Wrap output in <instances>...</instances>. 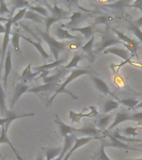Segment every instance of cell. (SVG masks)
I'll return each mask as SVG.
<instances>
[{"instance_id": "6da1fadb", "label": "cell", "mask_w": 142, "mask_h": 160, "mask_svg": "<svg viewBox=\"0 0 142 160\" xmlns=\"http://www.w3.org/2000/svg\"><path fill=\"white\" fill-rule=\"evenodd\" d=\"M89 67H90V66H85V68H74V69L71 70L70 76H69V77L65 80V82H63V83H61V84L57 88V89L55 91V93L53 94L52 97L50 98V100L48 101L46 106H47V107H50V105L52 104L53 101L55 100L56 96H57L59 93H62V92L67 93V94H69L70 96H71V98H74V99H78L77 96H75V94H73L72 92H70V91H69V90L66 89L65 88H66V86H67L70 82H72L73 80H75L76 78L80 77V76H82V75L87 74V73H90V70Z\"/></svg>"}, {"instance_id": "7a4b0ae2", "label": "cell", "mask_w": 142, "mask_h": 160, "mask_svg": "<svg viewBox=\"0 0 142 160\" xmlns=\"http://www.w3.org/2000/svg\"><path fill=\"white\" fill-rule=\"evenodd\" d=\"M37 31L39 32L40 36L42 37V38L45 40L46 43L49 45V47L50 48V51L54 55L55 61L60 59V52H64L66 48L68 47V45L70 42H60L55 39V38H53L52 36H50V33H48L46 32H43L41 30L37 29Z\"/></svg>"}, {"instance_id": "3957f363", "label": "cell", "mask_w": 142, "mask_h": 160, "mask_svg": "<svg viewBox=\"0 0 142 160\" xmlns=\"http://www.w3.org/2000/svg\"><path fill=\"white\" fill-rule=\"evenodd\" d=\"M115 44H123L122 41H120L108 28L102 34V38L100 42L95 46V49L94 51L95 53H100L104 52L105 49L109 48V47Z\"/></svg>"}, {"instance_id": "277c9868", "label": "cell", "mask_w": 142, "mask_h": 160, "mask_svg": "<svg viewBox=\"0 0 142 160\" xmlns=\"http://www.w3.org/2000/svg\"><path fill=\"white\" fill-rule=\"evenodd\" d=\"M90 17V14H88V13H84L82 12H74L72 16L69 17V18H70V22L65 24H61V26L69 28V29L74 28H78L80 23L85 22V20H87Z\"/></svg>"}, {"instance_id": "5b68a950", "label": "cell", "mask_w": 142, "mask_h": 160, "mask_svg": "<svg viewBox=\"0 0 142 160\" xmlns=\"http://www.w3.org/2000/svg\"><path fill=\"white\" fill-rule=\"evenodd\" d=\"M106 136L109 137V142H105V146L106 147H110V148H120V149H125V150H135V151H140L139 148H136L135 147L130 146L127 143L121 142L120 140L116 139L115 138L112 136V134L110 133H107Z\"/></svg>"}, {"instance_id": "8992f818", "label": "cell", "mask_w": 142, "mask_h": 160, "mask_svg": "<svg viewBox=\"0 0 142 160\" xmlns=\"http://www.w3.org/2000/svg\"><path fill=\"white\" fill-rule=\"evenodd\" d=\"M13 18V17H12ZM12 18H10L9 21L5 23V32L4 37H3V46H2V53H1V63L0 65L2 66L3 62V59H4L5 54H7V48L8 45L9 43L10 40V32H11V27H12Z\"/></svg>"}, {"instance_id": "52a82bcc", "label": "cell", "mask_w": 142, "mask_h": 160, "mask_svg": "<svg viewBox=\"0 0 142 160\" xmlns=\"http://www.w3.org/2000/svg\"><path fill=\"white\" fill-rule=\"evenodd\" d=\"M76 132H79V133H81L83 135H85L87 137L95 138L96 139H99V138L101 139V138H100L99 136L100 135V133H102L101 131L97 129L96 127L95 126V124H93V123H89L87 125H85L81 128H77Z\"/></svg>"}, {"instance_id": "ba28073f", "label": "cell", "mask_w": 142, "mask_h": 160, "mask_svg": "<svg viewBox=\"0 0 142 160\" xmlns=\"http://www.w3.org/2000/svg\"><path fill=\"white\" fill-rule=\"evenodd\" d=\"M94 42H95V36H93L90 40H88V42L81 47L83 53L86 54V57H87L88 60H89V62L90 63H93V62H95V52H94V50H93Z\"/></svg>"}, {"instance_id": "9c48e42d", "label": "cell", "mask_w": 142, "mask_h": 160, "mask_svg": "<svg viewBox=\"0 0 142 160\" xmlns=\"http://www.w3.org/2000/svg\"><path fill=\"white\" fill-rule=\"evenodd\" d=\"M70 31L72 32H80L84 35L85 39H89L90 40L93 36H95V33L98 32L99 30L96 29L95 27V25H88L85 27H78V28H70Z\"/></svg>"}, {"instance_id": "30bf717a", "label": "cell", "mask_w": 142, "mask_h": 160, "mask_svg": "<svg viewBox=\"0 0 142 160\" xmlns=\"http://www.w3.org/2000/svg\"><path fill=\"white\" fill-rule=\"evenodd\" d=\"M59 86H60L59 82L45 83L44 85H39V86H36V87L30 88L28 92H33V93H39V92H50V91H53V90L55 91Z\"/></svg>"}, {"instance_id": "8fae6325", "label": "cell", "mask_w": 142, "mask_h": 160, "mask_svg": "<svg viewBox=\"0 0 142 160\" xmlns=\"http://www.w3.org/2000/svg\"><path fill=\"white\" fill-rule=\"evenodd\" d=\"M54 33L59 39H76V40H81V38L78 37V36H74V35L70 34V32H68L67 30H65L63 28L61 24L57 25L55 28L54 29Z\"/></svg>"}, {"instance_id": "7c38bea8", "label": "cell", "mask_w": 142, "mask_h": 160, "mask_svg": "<svg viewBox=\"0 0 142 160\" xmlns=\"http://www.w3.org/2000/svg\"><path fill=\"white\" fill-rule=\"evenodd\" d=\"M75 139H76V138L74 134L69 135L67 137L65 138V144H64V147H63V150L60 155L57 158H55V160H63L64 159V158L66 155L67 152H69L70 151V149L72 148L73 146H74V143L75 142Z\"/></svg>"}, {"instance_id": "4fadbf2b", "label": "cell", "mask_w": 142, "mask_h": 160, "mask_svg": "<svg viewBox=\"0 0 142 160\" xmlns=\"http://www.w3.org/2000/svg\"><path fill=\"white\" fill-rule=\"evenodd\" d=\"M104 53L105 54H108V53H111V54L116 55L118 57L121 58L122 59L127 60L130 58V51L127 49H124V48H120L117 47H111L107 49H105L104 51Z\"/></svg>"}, {"instance_id": "5bb4252c", "label": "cell", "mask_w": 142, "mask_h": 160, "mask_svg": "<svg viewBox=\"0 0 142 160\" xmlns=\"http://www.w3.org/2000/svg\"><path fill=\"white\" fill-rule=\"evenodd\" d=\"M93 139H96V138H91V137H84V138H76V139H75V145L73 146V148L70 149V152L66 153V155H65L63 160L70 159V158L71 157V155H72V153L75 152V150H77L78 148H80V147H82L83 145L86 144V143H88V142H90V141Z\"/></svg>"}, {"instance_id": "9a60e30c", "label": "cell", "mask_w": 142, "mask_h": 160, "mask_svg": "<svg viewBox=\"0 0 142 160\" xmlns=\"http://www.w3.org/2000/svg\"><path fill=\"white\" fill-rule=\"evenodd\" d=\"M30 88L27 84H25L24 82H19L16 85L14 90V93H13V97L12 102H11V108H13L15 103L19 99V98L22 96L24 92H28Z\"/></svg>"}, {"instance_id": "2e32d148", "label": "cell", "mask_w": 142, "mask_h": 160, "mask_svg": "<svg viewBox=\"0 0 142 160\" xmlns=\"http://www.w3.org/2000/svg\"><path fill=\"white\" fill-rule=\"evenodd\" d=\"M55 122L59 125V127H60V133L62 135L63 137L65 138L69 136V135L73 134V132H76V130L77 128H73L70 125L65 124V122H63L59 118L57 114H55Z\"/></svg>"}, {"instance_id": "e0dca14e", "label": "cell", "mask_w": 142, "mask_h": 160, "mask_svg": "<svg viewBox=\"0 0 142 160\" xmlns=\"http://www.w3.org/2000/svg\"><path fill=\"white\" fill-rule=\"evenodd\" d=\"M13 68V62H12V52H11V50L8 49L7 51V54H6V58H5V72H4V78H3V86H4V88L6 89L7 88L8 85V75L10 74V72L12 71Z\"/></svg>"}, {"instance_id": "ac0fdd59", "label": "cell", "mask_w": 142, "mask_h": 160, "mask_svg": "<svg viewBox=\"0 0 142 160\" xmlns=\"http://www.w3.org/2000/svg\"><path fill=\"white\" fill-rule=\"evenodd\" d=\"M1 68H2V66L0 65V73H1ZM8 113L9 112L6 106V95H5L3 87L1 84V79H0V115L2 118H5L7 115H8Z\"/></svg>"}, {"instance_id": "d6986e66", "label": "cell", "mask_w": 142, "mask_h": 160, "mask_svg": "<svg viewBox=\"0 0 142 160\" xmlns=\"http://www.w3.org/2000/svg\"><path fill=\"white\" fill-rule=\"evenodd\" d=\"M91 78H92L93 82L95 83V87L97 88V89L100 92H101L102 93H104L105 95L111 94V92H110V88H109V86H108L107 83L102 78L96 77V76H92Z\"/></svg>"}, {"instance_id": "ffe728a7", "label": "cell", "mask_w": 142, "mask_h": 160, "mask_svg": "<svg viewBox=\"0 0 142 160\" xmlns=\"http://www.w3.org/2000/svg\"><path fill=\"white\" fill-rule=\"evenodd\" d=\"M68 59L67 57L62 58L61 59H59L57 61H54V62H50V63H47V64H44L42 66H39V67H34V70H35L36 72L37 71H39V72H42V71H45V70H48L50 71V69H52V68H55L56 67H60L65 62H66Z\"/></svg>"}, {"instance_id": "44dd1931", "label": "cell", "mask_w": 142, "mask_h": 160, "mask_svg": "<svg viewBox=\"0 0 142 160\" xmlns=\"http://www.w3.org/2000/svg\"><path fill=\"white\" fill-rule=\"evenodd\" d=\"M83 58H87L86 55H85L83 52H75V55L73 56L72 59L70 60V62L68 63L66 66H62L61 68L65 70H69L70 68H79L78 67V63L80 61L83 59Z\"/></svg>"}, {"instance_id": "7402d4cb", "label": "cell", "mask_w": 142, "mask_h": 160, "mask_svg": "<svg viewBox=\"0 0 142 160\" xmlns=\"http://www.w3.org/2000/svg\"><path fill=\"white\" fill-rule=\"evenodd\" d=\"M41 149L45 152L46 160H53L57 158L63 150V147L56 148H42Z\"/></svg>"}, {"instance_id": "603a6c76", "label": "cell", "mask_w": 142, "mask_h": 160, "mask_svg": "<svg viewBox=\"0 0 142 160\" xmlns=\"http://www.w3.org/2000/svg\"><path fill=\"white\" fill-rule=\"evenodd\" d=\"M45 3L46 4L47 8L50 9V11L52 13V16H55V17H58L62 18V19H65V18H68V13L69 12L67 11H65L62 8H60L57 6L56 2H55V5L54 6H50L47 2H45Z\"/></svg>"}, {"instance_id": "cb8c5ba5", "label": "cell", "mask_w": 142, "mask_h": 160, "mask_svg": "<svg viewBox=\"0 0 142 160\" xmlns=\"http://www.w3.org/2000/svg\"><path fill=\"white\" fill-rule=\"evenodd\" d=\"M113 32H115L117 38L120 41H122L123 42H125V43H127V44L130 45L131 47H133L135 49V51H137L138 48H139V44H138V42L135 41V40L132 39V38H130L128 36H126L125 34H124L123 32H120V31H118V30L115 29V28H113Z\"/></svg>"}, {"instance_id": "d4e9b609", "label": "cell", "mask_w": 142, "mask_h": 160, "mask_svg": "<svg viewBox=\"0 0 142 160\" xmlns=\"http://www.w3.org/2000/svg\"><path fill=\"white\" fill-rule=\"evenodd\" d=\"M130 113L125 112V111H120V112H118L116 113V116H115V118L114 120L113 123L110 126V128H108V130L113 129L114 128L116 127L118 124H120L121 122H125V121H130Z\"/></svg>"}, {"instance_id": "484cf974", "label": "cell", "mask_w": 142, "mask_h": 160, "mask_svg": "<svg viewBox=\"0 0 142 160\" xmlns=\"http://www.w3.org/2000/svg\"><path fill=\"white\" fill-rule=\"evenodd\" d=\"M31 63L28 65L26 68H25L22 72V75H21V79L23 80V82H26L28 81H31V80L34 79L35 78L37 77L38 75L40 74L42 72H39V71H37V72H31Z\"/></svg>"}, {"instance_id": "4316f807", "label": "cell", "mask_w": 142, "mask_h": 160, "mask_svg": "<svg viewBox=\"0 0 142 160\" xmlns=\"http://www.w3.org/2000/svg\"><path fill=\"white\" fill-rule=\"evenodd\" d=\"M21 38H24L25 41H27L28 42H29L30 44L34 45L35 47V48L39 52V53L42 55V57L44 58L45 59H50V55L46 52V51H45V48H43L42 44H41V39L38 40V42H34V41H32L30 38H29L27 37H24V36H22Z\"/></svg>"}, {"instance_id": "83f0119b", "label": "cell", "mask_w": 142, "mask_h": 160, "mask_svg": "<svg viewBox=\"0 0 142 160\" xmlns=\"http://www.w3.org/2000/svg\"><path fill=\"white\" fill-rule=\"evenodd\" d=\"M29 116H34V113H33V112H29V113H24V114L22 115H16L15 113H13V112H9L8 115H7L5 118H0V126L4 125L5 123H7V122H12L13 120L20 118L29 117Z\"/></svg>"}, {"instance_id": "f1b7e54d", "label": "cell", "mask_w": 142, "mask_h": 160, "mask_svg": "<svg viewBox=\"0 0 142 160\" xmlns=\"http://www.w3.org/2000/svg\"><path fill=\"white\" fill-rule=\"evenodd\" d=\"M69 70L63 69V68H60V70H59L57 72V73L52 75V76H50V77H46L45 78H43L44 80V82L45 83H50V82H59L60 80V78H62L64 76H65Z\"/></svg>"}, {"instance_id": "f546056e", "label": "cell", "mask_w": 142, "mask_h": 160, "mask_svg": "<svg viewBox=\"0 0 142 160\" xmlns=\"http://www.w3.org/2000/svg\"><path fill=\"white\" fill-rule=\"evenodd\" d=\"M24 18L32 20L33 22H37V23H43V22H45V18H44L43 16L37 13V12H34L32 10L27 11V12H26V14L24 16Z\"/></svg>"}, {"instance_id": "4dcf8cb0", "label": "cell", "mask_w": 142, "mask_h": 160, "mask_svg": "<svg viewBox=\"0 0 142 160\" xmlns=\"http://www.w3.org/2000/svg\"><path fill=\"white\" fill-rule=\"evenodd\" d=\"M105 147L106 146H105V142H103L102 144L100 145V148L97 150V152H95V154L93 156V160H111L105 153Z\"/></svg>"}, {"instance_id": "1f68e13d", "label": "cell", "mask_w": 142, "mask_h": 160, "mask_svg": "<svg viewBox=\"0 0 142 160\" xmlns=\"http://www.w3.org/2000/svg\"><path fill=\"white\" fill-rule=\"evenodd\" d=\"M127 28L130 30V32H132L133 34L135 35V37L137 38L138 39L140 40V42H141L142 43V31L140 30V28L137 27V26L134 23V22H132V21H129Z\"/></svg>"}, {"instance_id": "d6a6232c", "label": "cell", "mask_w": 142, "mask_h": 160, "mask_svg": "<svg viewBox=\"0 0 142 160\" xmlns=\"http://www.w3.org/2000/svg\"><path fill=\"white\" fill-rule=\"evenodd\" d=\"M112 136L114 138H115L116 139L120 140L121 142H142V139H138V138H129L126 137V136H123L120 133V132H118L117 131H115L112 133Z\"/></svg>"}, {"instance_id": "836d02e7", "label": "cell", "mask_w": 142, "mask_h": 160, "mask_svg": "<svg viewBox=\"0 0 142 160\" xmlns=\"http://www.w3.org/2000/svg\"><path fill=\"white\" fill-rule=\"evenodd\" d=\"M139 102H140L139 100L136 99V98H123V99L119 100V103L125 105V107H128L129 108H131V109L135 108V107L139 104Z\"/></svg>"}, {"instance_id": "e575fe53", "label": "cell", "mask_w": 142, "mask_h": 160, "mask_svg": "<svg viewBox=\"0 0 142 160\" xmlns=\"http://www.w3.org/2000/svg\"><path fill=\"white\" fill-rule=\"evenodd\" d=\"M113 118V114H108V115H105V116H103L100 118V119L98 120L97 122V127L100 128V129H104L105 128L107 127V125L109 124L112 119Z\"/></svg>"}, {"instance_id": "d590c367", "label": "cell", "mask_w": 142, "mask_h": 160, "mask_svg": "<svg viewBox=\"0 0 142 160\" xmlns=\"http://www.w3.org/2000/svg\"><path fill=\"white\" fill-rule=\"evenodd\" d=\"M29 10H32L34 12H37L39 15L43 16L44 18H48L49 17V11L47 8L42 7V6H34V5H29Z\"/></svg>"}, {"instance_id": "8d00e7d4", "label": "cell", "mask_w": 142, "mask_h": 160, "mask_svg": "<svg viewBox=\"0 0 142 160\" xmlns=\"http://www.w3.org/2000/svg\"><path fill=\"white\" fill-rule=\"evenodd\" d=\"M119 108V102L114 101V100H108L107 102L105 103L104 106V112L107 113V112L112 111V110L117 109Z\"/></svg>"}, {"instance_id": "74e56055", "label": "cell", "mask_w": 142, "mask_h": 160, "mask_svg": "<svg viewBox=\"0 0 142 160\" xmlns=\"http://www.w3.org/2000/svg\"><path fill=\"white\" fill-rule=\"evenodd\" d=\"M60 20H62V18H58V17H55V16H52V15H51V16H49L48 18H45V27H46L45 32L49 33L51 25H52L53 23H55V22H60Z\"/></svg>"}, {"instance_id": "f35d334b", "label": "cell", "mask_w": 142, "mask_h": 160, "mask_svg": "<svg viewBox=\"0 0 142 160\" xmlns=\"http://www.w3.org/2000/svg\"><path fill=\"white\" fill-rule=\"evenodd\" d=\"M88 108H84L83 111L81 112H73V111H70V119L71 120V122H80V119L82 118L85 117V113H84L85 110H87Z\"/></svg>"}, {"instance_id": "ab89813d", "label": "cell", "mask_w": 142, "mask_h": 160, "mask_svg": "<svg viewBox=\"0 0 142 160\" xmlns=\"http://www.w3.org/2000/svg\"><path fill=\"white\" fill-rule=\"evenodd\" d=\"M113 20V18L109 15H100L99 17H97L95 19V22L94 25L98 24H107L109 22H111Z\"/></svg>"}, {"instance_id": "60d3db41", "label": "cell", "mask_w": 142, "mask_h": 160, "mask_svg": "<svg viewBox=\"0 0 142 160\" xmlns=\"http://www.w3.org/2000/svg\"><path fill=\"white\" fill-rule=\"evenodd\" d=\"M22 37V35H20L18 30H17L16 32H14L13 33V37H12V45L13 48H14L16 51H20V48H19V40L20 38Z\"/></svg>"}, {"instance_id": "b9f144b4", "label": "cell", "mask_w": 142, "mask_h": 160, "mask_svg": "<svg viewBox=\"0 0 142 160\" xmlns=\"http://www.w3.org/2000/svg\"><path fill=\"white\" fill-rule=\"evenodd\" d=\"M28 8H22V9H20L18 12L16 13V14L12 18V22L13 24H15V23H17L19 20H21L23 18H24L25 14H26V12L28 11Z\"/></svg>"}, {"instance_id": "7bdbcfd3", "label": "cell", "mask_w": 142, "mask_h": 160, "mask_svg": "<svg viewBox=\"0 0 142 160\" xmlns=\"http://www.w3.org/2000/svg\"><path fill=\"white\" fill-rule=\"evenodd\" d=\"M130 3V1H118V2H113L111 5H108L109 8H117V9H121L124 7H128Z\"/></svg>"}, {"instance_id": "ee69618b", "label": "cell", "mask_w": 142, "mask_h": 160, "mask_svg": "<svg viewBox=\"0 0 142 160\" xmlns=\"http://www.w3.org/2000/svg\"><path fill=\"white\" fill-rule=\"evenodd\" d=\"M3 14H11V16H13V12L8 9L6 2L0 0V17H1V15Z\"/></svg>"}, {"instance_id": "f6af8a7d", "label": "cell", "mask_w": 142, "mask_h": 160, "mask_svg": "<svg viewBox=\"0 0 142 160\" xmlns=\"http://www.w3.org/2000/svg\"><path fill=\"white\" fill-rule=\"evenodd\" d=\"M138 130V128H134V127H128L126 128L125 129L123 130V132L124 134L126 137H129V136H136L138 134L136 131Z\"/></svg>"}, {"instance_id": "bcb514c9", "label": "cell", "mask_w": 142, "mask_h": 160, "mask_svg": "<svg viewBox=\"0 0 142 160\" xmlns=\"http://www.w3.org/2000/svg\"><path fill=\"white\" fill-rule=\"evenodd\" d=\"M130 121H134V122H142V112H134L130 116Z\"/></svg>"}, {"instance_id": "7dc6e473", "label": "cell", "mask_w": 142, "mask_h": 160, "mask_svg": "<svg viewBox=\"0 0 142 160\" xmlns=\"http://www.w3.org/2000/svg\"><path fill=\"white\" fill-rule=\"evenodd\" d=\"M90 112H89V113H85V117L94 118L95 117V116H97L98 111L96 108L94 107V106H90Z\"/></svg>"}, {"instance_id": "c3c4849f", "label": "cell", "mask_w": 142, "mask_h": 160, "mask_svg": "<svg viewBox=\"0 0 142 160\" xmlns=\"http://www.w3.org/2000/svg\"><path fill=\"white\" fill-rule=\"evenodd\" d=\"M133 57H135V56H133V55H131V56H130V58H129V59L125 60V61H123L122 62H120V64H118V65H114V64H112L113 66H115V67L116 68V70H115V72H119V70H120V68L123 67V66H124V65L126 64V63H130V62H131V58H132Z\"/></svg>"}, {"instance_id": "681fc988", "label": "cell", "mask_w": 142, "mask_h": 160, "mask_svg": "<svg viewBox=\"0 0 142 160\" xmlns=\"http://www.w3.org/2000/svg\"><path fill=\"white\" fill-rule=\"evenodd\" d=\"M128 7L130 8H136L140 10V12H142V0H137L133 2L132 4H129Z\"/></svg>"}, {"instance_id": "f907efd6", "label": "cell", "mask_w": 142, "mask_h": 160, "mask_svg": "<svg viewBox=\"0 0 142 160\" xmlns=\"http://www.w3.org/2000/svg\"><path fill=\"white\" fill-rule=\"evenodd\" d=\"M134 23H135L137 27H141L142 26V16L140 18H139L138 19L135 20V22H134Z\"/></svg>"}, {"instance_id": "816d5d0a", "label": "cell", "mask_w": 142, "mask_h": 160, "mask_svg": "<svg viewBox=\"0 0 142 160\" xmlns=\"http://www.w3.org/2000/svg\"><path fill=\"white\" fill-rule=\"evenodd\" d=\"M36 160H45V158H44V155H43L42 152H39V153L38 154Z\"/></svg>"}, {"instance_id": "f5cc1de1", "label": "cell", "mask_w": 142, "mask_h": 160, "mask_svg": "<svg viewBox=\"0 0 142 160\" xmlns=\"http://www.w3.org/2000/svg\"><path fill=\"white\" fill-rule=\"evenodd\" d=\"M9 19H10V18H8L0 17V22H4L5 23H6V22H8V21H9Z\"/></svg>"}, {"instance_id": "db71d44e", "label": "cell", "mask_w": 142, "mask_h": 160, "mask_svg": "<svg viewBox=\"0 0 142 160\" xmlns=\"http://www.w3.org/2000/svg\"><path fill=\"white\" fill-rule=\"evenodd\" d=\"M5 32V26L0 22V33H4Z\"/></svg>"}, {"instance_id": "11a10c76", "label": "cell", "mask_w": 142, "mask_h": 160, "mask_svg": "<svg viewBox=\"0 0 142 160\" xmlns=\"http://www.w3.org/2000/svg\"><path fill=\"white\" fill-rule=\"evenodd\" d=\"M130 64H133V65H138V66H140V68H142V62H130Z\"/></svg>"}, {"instance_id": "9f6ffc18", "label": "cell", "mask_w": 142, "mask_h": 160, "mask_svg": "<svg viewBox=\"0 0 142 160\" xmlns=\"http://www.w3.org/2000/svg\"><path fill=\"white\" fill-rule=\"evenodd\" d=\"M135 108H136V109H138V108H142V102H139V104L135 107Z\"/></svg>"}, {"instance_id": "6f0895ef", "label": "cell", "mask_w": 142, "mask_h": 160, "mask_svg": "<svg viewBox=\"0 0 142 160\" xmlns=\"http://www.w3.org/2000/svg\"><path fill=\"white\" fill-rule=\"evenodd\" d=\"M135 147H140V148H142V142H140V144H137V145H135Z\"/></svg>"}, {"instance_id": "680465c9", "label": "cell", "mask_w": 142, "mask_h": 160, "mask_svg": "<svg viewBox=\"0 0 142 160\" xmlns=\"http://www.w3.org/2000/svg\"><path fill=\"white\" fill-rule=\"evenodd\" d=\"M2 134V128H0V136Z\"/></svg>"}, {"instance_id": "91938a15", "label": "cell", "mask_w": 142, "mask_h": 160, "mask_svg": "<svg viewBox=\"0 0 142 160\" xmlns=\"http://www.w3.org/2000/svg\"><path fill=\"white\" fill-rule=\"evenodd\" d=\"M133 160H142V158H135V159H133Z\"/></svg>"}, {"instance_id": "94428289", "label": "cell", "mask_w": 142, "mask_h": 160, "mask_svg": "<svg viewBox=\"0 0 142 160\" xmlns=\"http://www.w3.org/2000/svg\"><path fill=\"white\" fill-rule=\"evenodd\" d=\"M1 158H2V160H5V159H4V158H3V157H2V156H1Z\"/></svg>"}, {"instance_id": "6125c7cd", "label": "cell", "mask_w": 142, "mask_h": 160, "mask_svg": "<svg viewBox=\"0 0 142 160\" xmlns=\"http://www.w3.org/2000/svg\"><path fill=\"white\" fill-rule=\"evenodd\" d=\"M1 156H2V155H1V153H0V157H1Z\"/></svg>"}]
</instances>
